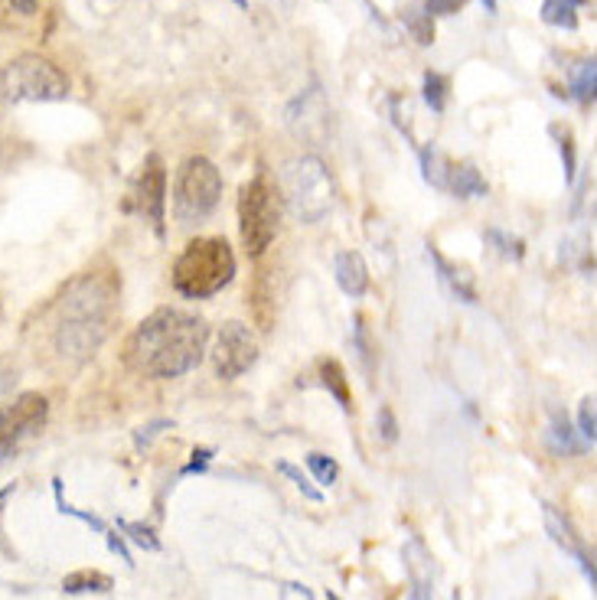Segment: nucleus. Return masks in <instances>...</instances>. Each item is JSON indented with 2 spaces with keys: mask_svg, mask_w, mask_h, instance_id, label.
<instances>
[{
  "mask_svg": "<svg viewBox=\"0 0 597 600\" xmlns=\"http://www.w3.org/2000/svg\"><path fill=\"white\" fill-rule=\"evenodd\" d=\"M69 594H85V591H95V594H108L111 591V578L102 571H76L62 581Z\"/></svg>",
  "mask_w": 597,
  "mask_h": 600,
  "instance_id": "18",
  "label": "nucleus"
},
{
  "mask_svg": "<svg viewBox=\"0 0 597 600\" xmlns=\"http://www.w3.org/2000/svg\"><path fill=\"white\" fill-rule=\"evenodd\" d=\"M542 516H545V529H549L552 542H555L558 548H562V552H568V555L578 558L581 571L588 574V584L594 587V561H591V552H584V545H581V539H578V532L571 529V522H568L552 503H542Z\"/></svg>",
  "mask_w": 597,
  "mask_h": 600,
  "instance_id": "12",
  "label": "nucleus"
},
{
  "mask_svg": "<svg viewBox=\"0 0 597 600\" xmlns=\"http://www.w3.org/2000/svg\"><path fill=\"white\" fill-rule=\"evenodd\" d=\"M258 359V340L255 333L239 320L222 323V330L216 336V349H213V366L219 379H239L242 372H248Z\"/></svg>",
  "mask_w": 597,
  "mask_h": 600,
  "instance_id": "9",
  "label": "nucleus"
},
{
  "mask_svg": "<svg viewBox=\"0 0 597 600\" xmlns=\"http://www.w3.org/2000/svg\"><path fill=\"white\" fill-rule=\"evenodd\" d=\"M333 274H337V284L343 287V294L363 297L369 291V268L359 252H340L337 261H333Z\"/></svg>",
  "mask_w": 597,
  "mask_h": 600,
  "instance_id": "13",
  "label": "nucleus"
},
{
  "mask_svg": "<svg viewBox=\"0 0 597 600\" xmlns=\"http://www.w3.org/2000/svg\"><path fill=\"white\" fill-rule=\"evenodd\" d=\"M118 529L128 532V539H131L134 545L147 548V552H157V548H160V542L154 539V532L144 529V525H138V522H124V519H118Z\"/></svg>",
  "mask_w": 597,
  "mask_h": 600,
  "instance_id": "24",
  "label": "nucleus"
},
{
  "mask_svg": "<svg viewBox=\"0 0 597 600\" xmlns=\"http://www.w3.org/2000/svg\"><path fill=\"white\" fill-rule=\"evenodd\" d=\"M235 7H248V0H232Z\"/></svg>",
  "mask_w": 597,
  "mask_h": 600,
  "instance_id": "34",
  "label": "nucleus"
},
{
  "mask_svg": "<svg viewBox=\"0 0 597 600\" xmlns=\"http://www.w3.org/2000/svg\"><path fill=\"white\" fill-rule=\"evenodd\" d=\"M49 405L40 392H23L14 402H7L0 408V464L7 457H14L23 441H30L46 424Z\"/></svg>",
  "mask_w": 597,
  "mask_h": 600,
  "instance_id": "8",
  "label": "nucleus"
},
{
  "mask_svg": "<svg viewBox=\"0 0 597 600\" xmlns=\"http://www.w3.org/2000/svg\"><path fill=\"white\" fill-rule=\"evenodd\" d=\"M451 600H460V591H457V594H454V597H451Z\"/></svg>",
  "mask_w": 597,
  "mask_h": 600,
  "instance_id": "37",
  "label": "nucleus"
},
{
  "mask_svg": "<svg viewBox=\"0 0 597 600\" xmlns=\"http://www.w3.org/2000/svg\"><path fill=\"white\" fill-rule=\"evenodd\" d=\"M327 600H340V597H337V594H333V591H330V594H327Z\"/></svg>",
  "mask_w": 597,
  "mask_h": 600,
  "instance_id": "35",
  "label": "nucleus"
},
{
  "mask_svg": "<svg viewBox=\"0 0 597 600\" xmlns=\"http://www.w3.org/2000/svg\"><path fill=\"white\" fill-rule=\"evenodd\" d=\"M209 327L186 310L160 307L128 340V362L151 379H177L206 356Z\"/></svg>",
  "mask_w": 597,
  "mask_h": 600,
  "instance_id": "1",
  "label": "nucleus"
},
{
  "mask_svg": "<svg viewBox=\"0 0 597 600\" xmlns=\"http://www.w3.org/2000/svg\"><path fill=\"white\" fill-rule=\"evenodd\" d=\"M10 4H14L20 14H33L36 10V4H40V0H10Z\"/></svg>",
  "mask_w": 597,
  "mask_h": 600,
  "instance_id": "33",
  "label": "nucleus"
},
{
  "mask_svg": "<svg viewBox=\"0 0 597 600\" xmlns=\"http://www.w3.org/2000/svg\"><path fill=\"white\" fill-rule=\"evenodd\" d=\"M193 464L190 467H183V473H203L206 470V464L213 460V450H193Z\"/></svg>",
  "mask_w": 597,
  "mask_h": 600,
  "instance_id": "31",
  "label": "nucleus"
},
{
  "mask_svg": "<svg viewBox=\"0 0 597 600\" xmlns=\"http://www.w3.org/2000/svg\"><path fill=\"white\" fill-rule=\"evenodd\" d=\"M164 428H170V421H151V424H147V428H141L138 434H134V444H138V447H147V444H151L154 437H157L160 431H164Z\"/></svg>",
  "mask_w": 597,
  "mask_h": 600,
  "instance_id": "30",
  "label": "nucleus"
},
{
  "mask_svg": "<svg viewBox=\"0 0 597 600\" xmlns=\"http://www.w3.org/2000/svg\"><path fill=\"white\" fill-rule=\"evenodd\" d=\"M552 134L558 137V147H562V154H565V177L571 180L575 177V147H571V134L565 128H552Z\"/></svg>",
  "mask_w": 597,
  "mask_h": 600,
  "instance_id": "28",
  "label": "nucleus"
},
{
  "mask_svg": "<svg viewBox=\"0 0 597 600\" xmlns=\"http://www.w3.org/2000/svg\"><path fill=\"white\" fill-rule=\"evenodd\" d=\"M222 196V177L213 160L190 157L177 173V186H173V216L183 225L203 222L209 212L219 206Z\"/></svg>",
  "mask_w": 597,
  "mask_h": 600,
  "instance_id": "6",
  "label": "nucleus"
},
{
  "mask_svg": "<svg viewBox=\"0 0 597 600\" xmlns=\"http://www.w3.org/2000/svg\"><path fill=\"white\" fill-rule=\"evenodd\" d=\"M578 441L581 444H594V398L588 395L578 408Z\"/></svg>",
  "mask_w": 597,
  "mask_h": 600,
  "instance_id": "26",
  "label": "nucleus"
},
{
  "mask_svg": "<svg viewBox=\"0 0 597 600\" xmlns=\"http://www.w3.org/2000/svg\"><path fill=\"white\" fill-rule=\"evenodd\" d=\"M0 95L7 102H59L69 95V79L43 56H20L0 72Z\"/></svg>",
  "mask_w": 597,
  "mask_h": 600,
  "instance_id": "5",
  "label": "nucleus"
},
{
  "mask_svg": "<svg viewBox=\"0 0 597 600\" xmlns=\"http://www.w3.org/2000/svg\"><path fill=\"white\" fill-rule=\"evenodd\" d=\"M451 167H454V160L444 157L438 147H425V150H421V173H425V180L434 186V190H447V177H451Z\"/></svg>",
  "mask_w": 597,
  "mask_h": 600,
  "instance_id": "16",
  "label": "nucleus"
},
{
  "mask_svg": "<svg viewBox=\"0 0 597 600\" xmlns=\"http://www.w3.org/2000/svg\"><path fill=\"white\" fill-rule=\"evenodd\" d=\"M284 199L301 222H320L337 199V186L320 157H301L284 170Z\"/></svg>",
  "mask_w": 597,
  "mask_h": 600,
  "instance_id": "4",
  "label": "nucleus"
},
{
  "mask_svg": "<svg viewBox=\"0 0 597 600\" xmlns=\"http://www.w3.org/2000/svg\"><path fill=\"white\" fill-rule=\"evenodd\" d=\"M402 558L412 581V600H434V558L418 535H408Z\"/></svg>",
  "mask_w": 597,
  "mask_h": 600,
  "instance_id": "11",
  "label": "nucleus"
},
{
  "mask_svg": "<svg viewBox=\"0 0 597 600\" xmlns=\"http://www.w3.org/2000/svg\"><path fill=\"white\" fill-rule=\"evenodd\" d=\"M425 102L434 111H444V105H447V79L441 72H425Z\"/></svg>",
  "mask_w": 597,
  "mask_h": 600,
  "instance_id": "22",
  "label": "nucleus"
},
{
  "mask_svg": "<svg viewBox=\"0 0 597 600\" xmlns=\"http://www.w3.org/2000/svg\"><path fill=\"white\" fill-rule=\"evenodd\" d=\"M128 209H134L144 222L154 225L157 235H164V209H167V170L164 160L157 154H151L144 160V167L134 180L131 190V203Z\"/></svg>",
  "mask_w": 597,
  "mask_h": 600,
  "instance_id": "10",
  "label": "nucleus"
},
{
  "mask_svg": "<svg viewBox=\"0 0 597 600\" xmlns=\"http://www.w3.org/2000/svg\"><path fill=\"white\" fill-rule=\"evenodd\" d=\"M278 470L284 473V477H288L294 486H297V490H301L307 499H310V503H320V499H323V493L320 490H314V486H310V480L304 477V473L301 470H297L294 464H288V460H281V464H278Z\"/></svg>",
  "mask_w": 597,
  "mask_h": 600,
  "instance_id": "25",
  "label": "nucleus"
},
{
  "mask_svg": "<svg viewBox=\"0 0 597 600\" xmlns=\"http://www.w3.org/2000/svg\"><path fill=\"white\" fill-rule=\"evenodd\" d=\"M239 229L248 255H261L278 235V193L265 173L239 190Z\"/></svg>",
  "mask_w": 597,
  "mask_h": 600,
  "instance_id": "7",
  "label": "nucleus"
},
{
  "mask_svg": "<svg viewBox=\"0 0 597 600\" xmlns=\"http://www.w3.org/2000/svg\"><path fill=\"white\" fill-rule=\"evenodd\" d=\"M575 4H581V7H584V4H588V0H575Z\"/></svg>",
  "mask_w": 597,
  "mask_h": 600,
  "instance_id": "36",
  "label": "nucleus"
},
{
  "mask_svg": "<svg viewBox=\"0 0 597 600\" xmlns=\"http://www.w3.org/2000/svg\"><path fill=\"white\" fill-rule=\"evenodd\" d=\"M307 467H310V473L317 477V483H323V486H330L333 480L340 477V467H337V460H333V457L307 454Z\"/></svg>",
  "mask_w": 597,
  "mask_h": 600,
  "instance_id": "23",
  "label": "nucleus"
},
{
  "mask_svg": "<svg viewBox=\"0 0 597 600\" xmlns=\"http://www.w3.org/2000/svg\"><path fill=\"white\" fill-rule=\"evenodd\" d=\"M464 7V0H425V10L431 17H451Z\"/></svg>",
  "mask_w": 597,
  "mask_h": 600,
  "instance_id": "29",
  "label": "nucleus"
},
{
  "mask_svg": "<svg viewBox=\"0 0 597 600\" xmlns=\"http://www.w3.org/2000/svg\"><path fill=\"white\" fill-rule=\"evenodd\" d=\"M115 300L118 284L102 274H85L69 287L62 297V314H59V336L56 343L62 353L69 356H89L98 349L111 330V317H115Z\"/></svg>",
  "mask_w": 597,
  "mask_h": 600,
  "instance_id": "2",
  "label": "nucleus"
},
{
  "mask_svg": "<svg viewBox=\"0 0 597 600\" xmlns=\"http://www.w3.org/2000/svg\"><path fill=\"white\" fill-rule=\"evenodd\" d=\"M382 437L385 441H395V418L389 408H382Z\"/></svg>",
  "mask_w": 597,
  "mask_h": 600,
  "instance_id": "32",
  "label": "nucleus"
},
{
  "mask_svg": "<svg viewBox=\"0 0 597 600\" xmlns=\"http://www.w3.org/2000/svg\"><path fill=\"white\" fill-rule=\"evenodd\" d=\"M447 190L457 199H477L487 196V180L480 177V170L474 164H454L451 177H447Z\"/></svg>",
  "mask_w": 597,
  "mask_h": 600,
  "instance_id": "15",
  "label": "nucleus"
},
{
  "mask_svg": "<svg viewBox=\"0 0 597 600\" xmlns=\"http://www.w3.org/2000/svg\"><path fill=\"white\" fill-rule=\"evenodd\" d=\"M405 27H408V33L415 36L418 46H431L434 43V20H431V14L425 7L405 10Z\"/></svg>",
  "mask_w": 597,
  "mask_h": 600,
  "instance_id": "21",
  "label": "nucleus"
},
{
  "mask_svg": "<svg viewBox=\"0 0 597 600\" xmlns=\"http://www.w3.org/2000/svg\"><path fill=\"white\" fill-rule=\"evenodd\" d=\"M428 252H431V258H434V265H438L441 281L457 294V300H464V304H477V291H474V281H470V274H467L464 268H454L451 261H447L434 245L428 248Z\"/></svg>",
  "mask_w": 597,
  "mask_h": 600,
  "instance_id": "14",
  "label": "nucleus"
},
{
  "mask_svg": "<svg viewBox=\"0 0 597 600\" xmlns=\"http://www.w3.org/2000/svg\"><path fill=\"white\" fill-rule=\"evenodd\" d=\"M235 274V255L226 239H196L173 265V287L183 297L203 300L219 294Z\"/></svg>",
  "mask_w": 597,
  "mask_h": 600,
  "instance_id": "3",
  "label": "nucleus"
},
{
  "mask_svg": "<svg viewBox=\"0 0 597 600\" xmlns=\"http://www.w3.org/2000/svg\"><path fill=\"white\" fill-rule=\"evenodd\" d=\"M487 239L496 245V252H500L503 258H522V242L513 239V235H506V232H500V229H490Z\"/></svg>",
  "mask_w": 597,
  "mask_h": 600,
  "instance_id": "27",
  "label": "nucleus"
},
{
  "mask_svg": "<svg viewBox=\"0 0 597 600\" xmlns=\"http://www.w3.org/2000/svg\"><path fill=\"white\" fill-rule=\"evenodd\" d=\"M320 379H323V385L333 392V398L340 402V408L343 411H350L353 408V402H350V389H346V375H343V369H340V362H320Z\"/></svg>",
  "mask_w": 597,
  "mask_h": 600,
  "instance_id": "19",
  "label": "nucleus"
},
{
  "mask_svg": "<svg viewBox=\"0 0 597 600\" xmlns=\"http://www.w3.org/2000/svg\"><path fill=\"white\" fill-rule=\"evenodd\" d=\"M594 89H597V66L594 59H584L571 69V95H575L581 105H591Z\"/></svg>",
  "mask_w": 597,
  "mask_h": 600,
  "instance_id": "17",
  "label": "nucleus"
},
{
  "mask_svg": "<svg viewBox=\"0 0 597 600\" xmlns=\"http://www.w3.org/2000/svg\"><path fill=\"white\" fill-rule=\"evenodd\" d=\"M549 447L555 450V454H578V450L584 447L578 437H575V431H571V424H568V418L565 415H555V421H552V431H549Z\"/></svg>",
  "mask_w": 597,
  "mask_h": 600,
  "instance_id": "20",
  "label": "nucleus"
}]
</instances>
